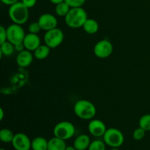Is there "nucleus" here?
<instances>
[{
    "label": "nucleus",
    "instance_id": "nucleus-20",
    "mask_svg": "<svg viewBox=\"0 0 150 150\" xmlns=\"http://www.w3.org/2000/svg\"><path fill=\"white\" fill-rule=\"evenodd\" d=\"M71 7H70L66 1H62L58 4H56L55 7V13L57 16L59 17H65L69 13Z\"/></svg>",
    "mask_w": 150,
    "mask_h": 150
},
{
    "label": "nucleus",
    "instance_id": "nucleus-28",
    "mask_svg": "<svg viewBox=\"0 0 150 150\" xmlns=\"http://www.w3.org/2000/svg\"><path fill=\"white\" fill-rule=\"evenodd\" d=\"M21 2L26 6L27 8L30 9L35 6L37 3V0H21Z\"/></svg>",
    "mask_w": 150,
    "mask_h": 150
},
{
    "label": "nucleus",
    "instance_id": "nucleus-11",
    "mask_svg": "<svg viewBox=\"0 0 150 150\" xmlns=\"http://www.w3.org/2000/svg\"><path fill=\"white\" fill-rule=\"evenodd\" d=\"M106 125L102 120L92 119L88 125V130L94 137H103L107 130Z\"/></svg>",
    "mask_w": 150,
    "mask_h": 150
},
{
    "label": "nucleus",
    "instance_id": "nucleus-1",
    "mask_svg": "<svg viewBox=\"0 0 150 150\" xmlns=\"http://www.w3.org/2000/svg\"><path fill=\"white\" fill-rule=\"evenodd\" d=\"M88 18L87 13L83 7H72L64 17V21L70 28L79 29L83 26Z\"/></svg>",
    "mask_w": 150,
    "mask_h": 150
},
{
    "label": "nucleus",
    "instance_id": "nucleus-24",
    "mask_svg": "<svg viewBox=\"0 0 150 150\" xmlns=\"http://www.w3.org/2000/svg\"><path fill=\"white\" fill-rule=\"evenodd\" d=\"M146 131L142 127H138L133 131V139L136 141H141L144 138Z\"/></svg>",
    "mask_w": 150,
    "mask_h": 150
},
{
    "label": "nucleus",
    "instance_id": "nucleus-29",
    "mask_svg": "<svg viewBox=\"0 0 150 150\" xmlns=\"http://www.w3.org/2000/svg\"><path fill=\"white\" fill-rule=\"evenodd\" d=\"M24 49H26L24 47V45H23V42H21V43H19V44H17V45H15V50H16V51H18V53L21 52V51H23Z\"/></svg>",
    "mask_w": 150,
    "mask_h": 150
},
{
    "label": "nucleus",
    "instance_id": "nucleus-16",
    "mask_svg": "<svg viewBox=\"0 0 150 150\" xmlns=\"http://www.w3.org/2000/svg\"><path fill=\"white\" fill-rule=\"evenodd\" d=\"M84 32L89 35H95L99 30V23L93 18H88L82 26Z\"/></svg>",
    "mask_w": 150,
    "mask_h": 150
},
{
    "label": "nucleus",
    "instance_id": "nucleus-18",
    "mask_svg": "<svg viewBox=\"0 0 150 150\" xmlns=\"http://www.w3.org/2000/svg\"><path fill=\"white\" fill-rule=\"evenodd\" d=\"M48 141L45 138L38 136L32 141V150H48Z\"/></svg>",
    "mask_w": 150,
    "mask_h": 150
},
{
    "label": "nucleus",
    "instance_id": "nucleus-32",
    "mask_svg": "<svg viewBox=\"0 0 150 150\" xmlns=\"http://www.w3.org/2000/svg\"><path fill=\"white\" fill-rule=\"evenodd\" d=\"M4 110L2 108H0V121H1L4 118Z\"/></svg>",
    "mask_w": 150,
    "mask_h": 150
},
{
    "label": "nucleus",
    "instance_id": "nucleus-6",
    "mask_svg": "<svg viewBox=\"0 0 150 150\" xmlns=\"http://www.w3.org/2000/svg\"><path fill=\"white\" fill-rule=\"evenodd\" d=\"M64 38V32H62V30L57 27L45 32L43 40L45 45H48L49 48H56L62 43Z\"/></svg>",
    "mask_w": 150,
    "mask_h": 150
},
{
    "label": "nucleus",
    "instance_id": "nucleus-3",
    "mask_svg": "<svg viewBox=\"0 0 150 150\" xmlns=\"http://www.w3.org/2000/svg\"><path fill=\"white\" fill-rule=\"evenodd\" d=\"M8 16L10 20L14 23L19 25L24 24L29 19V8H27L21 1H18L10 6Z\"/></svg>",
    "mask_w": 150,
    "mask_h": 150
},
{
    "label": "nucleus",
    "instance_id": "nucleus-35",
    "mask_svg": "<svg viewBox=\"0 0 150 150\" xmlns=\"http://www.w3.org/2000/svg\"><path fill=\"white\" fill-rule=\"evenodd\" d=\"M0 150H6V149H4V148H1V149H0Z\"/></svg>",
    "mask_w": 150,
    "mask_h": 150
},
{
    "label": "nucleus",
    "instance_id": "nucleus-5",
    "mask_svg": "<svg viewBox=\"0 0 150 150\" xmlns=\"http://www.w3.org/2000/svg\"><path fill=\"white\" fill-rule=\"evenodd\" d=\"M54 136L66 141L71 139L76 133V127L68 121H62L57 123L53 130Z\"/></svg>",
    "mask_w": 150,
    "mask_h": 150
},
{
    "label": "nucleus",
    "instance_id": "nucleus-17",
    "mask_svg": "<svg viewBox=\"0 0 150 150\" xmlns=\"http://www.w3.org/2000/svg\"><path fill=\"white\" fill-rule=\"evenodd\" d=\"M50 51H51V48L47 45H40L39 47L35 49L34 52V57L38 60H43L45 59L47 57L49 56Z\"/></svg>",
    "mask_w": 150,
    "mask_h": 150
},
{
    "label": "nucleus",
    "instance_id": "nucleus-8",
    "mask_svg": "<svg viewBox=\"0 0 150 150\" xmlns=\"http://www.w3.org/2000/svg\"><path fill=\"white\" fill-rule=\"evenodd\" d=\"M114 46L111 41L103 39L98 41L94 46V54L100 59H106L112 54Z\"/></svg>",
    "mask_w": 150,
    "mask_h": 150
},
{
    "label": "nucleus",
    "instance_id": "nucleus-21",
    "mask_svg": "<svg viewBox=\"0 0 150 150\" xmlns=\"http://www.w3.org/2000/svg\"><path fill=\"white\" fill-rule=\"evenodd\" d=\"M14 136L15 134L10 129L3 128L0 131V140L3 143H12L13 139H14Z\"/></svg>",
    "mask_w": 150,
    "mask_h": 150
},
{
    "label": "nucleus",
    "instance_id": "nucleus-15",
    "mask_svg": "<svg viewBox=\"0 0 150 150\" xmlns=\"http://www.w3.org/2000/svg\"><path fill=\"white\" fill-rule=\"evenodd\" d=\"M67 144L65 141L56 136L48 140V150H65Z\"/></svg>",
    "mask_w": 150,
    "mask_h": 150
},
{
    "label": "nucleus",
    "instance_id": "nucleus-22",
    "mask_svg": "<svg viewBox=\"0 0 150 150\" xmlns=\"http://www.w3.org/2000/svg\"><path fill=\"white\" fill-rule=\"evenodd\" d=\"M139 127L143 128L146 132L150 131V114L142 116L139 120Z\"/></svg>",
    "mask_w": 150,
    "mask_h": 150
},
{
    "label": "nucleus",
    "instance_id": "nucleus-30",
    "mask_svg": "<svg viewBox=\"0 0 150 150\" xmlns=\"http://www.w3.org/2000/svg\"><path fill=\"white\" fill-rule=\"evenodd\" d=\"M1 1L3 4H6V5H8V6L13 5V4H14L15 3L19 1L18 0H1Z\"/></svg>",
    "mask_w": 150,
    "mask_h": 150
},
{
    "label": "nucleus",
    "instance_id": "nucleus-7",
    "mask_svg": "<svg viewBox=\"0 0 150 150\" xmlns=\"http://www.w3.org/2000/svg\"><path fill=\"white\" fill-rule=\"evenodd\" d=\"M7 41L15 45L23 42L26 34L21 25L13 23L7 27Z\"/></svg>",
    "mask_w": 150,
    "mask_h": 150
},
{
    "label": "nucleus",
    "instance_id": "nucleus-9",
    "mask_svg": "<svg viewBox=\"0 0 150 150\" xmlns=\"http://www.w3.org/2000/svg\"><path fill=\"white\" fill-rule=\"evenodd\" d=\"M12 145L15 150H30L32 149V141L25 133H18L15 134Z\"/></svg>",
    "mask_w": 150,
    "mask_h": 150
},
{
    "label": "nucleus",
    "instance_id": "nucleus-33",
    "mask_svg": "<svg viewBox=\"0 0 150 150\" xmlns=\"http://www.w3.org/2000/svg\"><path fill=\"white\" fill-rule=\"evenodd\" d=\"M65 150H77L74 146H67Z\"/></svg>",
    "mask_w": 150,
    "mask_h": 150
},
{
    "label": "nucleus",
    "instance_id": "nucleus-25",
    "mask_svg": "<svg viewBox=\"0 0 150 150\" xmlns=\"http://www.w3.org/2000/svg\"><path fill=\"white\" fill-rule=\"evenodd\" d=\"M40 30H42V29H41L38 21L32 22L28 26V31H29V33L38 34L40 32Z\"/></svg>",
    "mask_w": 150,
    "mask_h": 150
},
{
    "label": "nucleus",
    "instance_id": "nucleus-34",
    "mask_svg": "<svg viewBox=\"0 0 150 150\" xmlns=\"http://www.w3.org/2000/svg\"><path fill=\"white\" fill-rule=\"evenodd\" d=\"M110 150H120V149H119L118 148H111Z\"/></svg>",
    "mask_w": 150,
    "mask_h": 150
},
{
    "label": "nucleus",
    "instance_id": "nucleus-4",
    "mask_svg": "<svg viewBox=\"0 0 150 150\" xmlns=\"http://www.w3.org/2000/svg\"><path fill=\"white\" fill-rule=\"evenodd\" d=\"M105 144L111 148H119L123 144L125 137L121 130L115 127L107 129L105 134L103 136Z\"/></svg>",
    "mask_w": 150,
    "mask_h": 150
},
{
    "label": "nucleus",
    "instance_id": "nucleus-10",
    "mask_svg": "<svg viewBox=\"0 0 150 150\" xmlns=\"http://www.w3.org/2000/svg\"><path fill=\"white\" fill-rule=\"evenodd\" d=\"M38 21L42 30L45 31V32L55 29L58 25V20L57 17L51 13L42 14L39 17Z\"/></svg>",
    "mask_w": 150,
    "mask_h": 150
},
{
    "label": "nucleus",
    "instance_id": "nucleus-23",
    "mask_svg": "<svg viewBox=\"0 0 150 150\" xmlns=\"http://www.w3.org/2000/svg\"><path fill=\"white\" fill-rule=\"evenodd\" d=\"M105 145L104 141L96 139L91 142L88 150H105Z\"/></svg>",
    "mask_w": 150,
    "mask_h": 150
},
{
    "label": "nucleus",
    "instance_id": "nucleus-2",
    "mask_svg": "<svg viewBox=\"0 0 150 150\" xmlns=\"http://www.w3.org/2000/svg\"><path fill=\"white\" fill-rule=\"evenodd\" d=\"M73 111L79 118L83 120H91L97 114L95 105L87 100H79L75 103Z\"/></svg>",
    "mask_w": 150,
    "mask_h": 150
},
{
    "label": "nucleus",
    "instance_id": "nucleus-12",
    "mask_svg": "<svg viewBox=\"0 0 150 150\" xmlns=\"http://www.w3.org/2000/svg\"><path fill=\"white\" fill-rule=\"evenodd\" d=\"M23 43L26 50L35 51V49L41 45V40L38 34H32L29 32L25 36Z\"/></svg>",
    "mask_w": 150,
    "mask_h": 150
},
{
    "label": "nucleus",
    "instance_id": "nucleus-31",
    "mask_svg": "<svg viewBox=\"0 0 150 150\" xmlns=\"http://www.w3.org/2000/svg\"><path fill=\"white\" fill-rule=\"evenodd\" d=\"M50 1H51V3H52V4H59V3H61V2H62V1H64V0H49Z\"/></svg>",
    "mask_w": 150,
    "mask_h": 150
},
{
    "label": "nucleus",
    "instance_id": "nucleus-13",
    "mask_svg": "<svg viewBox=\"0 0 150 150\" xmlns=\"http://www.w3.org/2000/svg\"><path fill=\"white\" fill-rule=\"evenodd\" d=\"M34 58V54H32V51L29 50L24 49L23 51L18 53L16 57V63L18 66L20 67H27L32 63Z\"/></svg>",
    "mask_w": 150,
    "mask_h": 150
},
{
    "label": "nucleus",
    "instance_id": "nucleus-27",
    "mask_svg": "<svg viewBox=\"0 0 150 150\" xmlns=\"http://www.w3.org/2000/svg\"><path fill=\"white\" fill-rule=\"evenodd\" d=\"M6 41H7V28L1 26H0V44L6 42Z\"/></svg>",
    "mask_w": 150,
    "mask_h": 150
},
{
    "label": "nucleus",
    "instance_id": "nucleus-14",
    "mask_svg": "<svg viewBox=\"0 0 150 150\" xmlns=\"http://www.w3.org/2000/svg\"><path fill=\"white\" fill-rule=\"evenodd\" d=\"M91 139L86 134H81L75 139L73 146L77 150H86L91 144Z\"/></svg>",
    "mask_w": 150,
    "mask_h": 150
},
{
    "label": "nucleus",
    "instance_id": "nucleus-19",
    "mask_svg": "<svg viewBox=\"0 0 150 150\" xmlns=\"http://www.w3.org/2000/svg\"><path fill=\"white\" fill-rule=\"evenodd\" d=\"M16 51L15 50V45L13 43H11L9 41L3 42L0 44V54H1V58L2 56H8L12 55Z\"/></svg>",
    "mask_w": 150,
    "mask_h": 150
},
{
    "label": "nucleus",
    "instance_id": "nucleus-26",
    "mask_svg": "<svg viewBox=\"0 0 150 150\" xmlns=\"http://www.w3.org/2000/svg\"><path fill=\"white\" fill-rule=\"evenodd\" d=\"M86 0H64L71 7H81L85 4Z\"/></svg>",
    "mask_w": 150,
    "mask_h": 150
}]
</instances>
